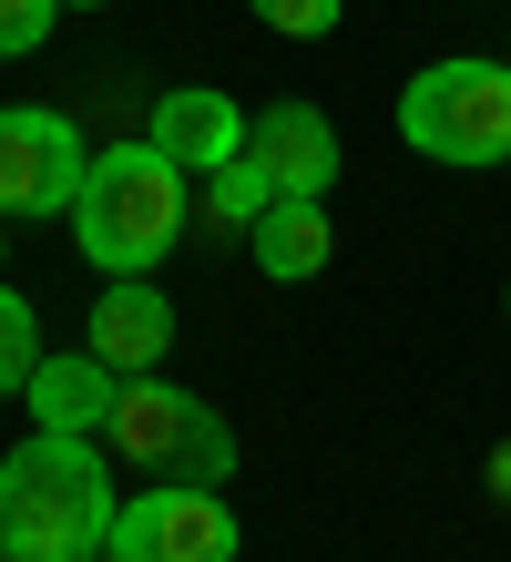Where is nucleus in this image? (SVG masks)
Here are the masks:
<instances>
[{"label":"nucleus","mask_w":511,"mask_h":562,"mask_svg":"<svg viewBox=\"0 0 511 562\" xmlns=\"http://www.w3.org/2000/svg\"><path fill=\"white\" fill-rule=\"evenodd\" d=\"M102 450L144 481H204V491H225V471H235L225 409H204L175 379H123V409L102 419Z\"/></svg>","instance_id":"20e7f679"},{"label":"nucleus","mask_w":511,"mask_h":562,"mask_svg":"<svg viewBox=\"0 0 511 562\" xmlns=\"http://www.w3.org/2000/svg\"><path fill=\"white\" fill-rule=\"evenodd\" d=\"M113 379H154L164 369V348H175V296H164L154 277H113L102 286V307H92V338H82Z\"/></svg>","instance_id":"0eeeda50"},{"label":"nucleus","mask_w":511,"mask_h":562,"mask_svg":"<svg viewBox=\"0 0 511 562\" xmlns=\"http://www.w3.org/2000/svg\"><path fill=\"white\" fill-rule=\"evenodd\" d=\"M0 267H11V236H0Z\"/></svg>","instance_id":"a211bd4d"},{"label":"nucleus","mask_w":511,"mask_h":562,"mask_svg":"<svg viewBox=\"0 0 511 562\" xmlns=\"http://www.w3.org/2000/svg\"><path fill=\"white\" fill-rule=\"evenodd\" d=\"M246 11H256L266 31H287V42H327L348 0H246Z\"/></svg>","instance_id":"4468645a"},{"label":"nucleus","mask_w":511,"mask_h":562,"mask_svg":"<svg viewBox=\"0 0 511 562\" xmlns=\"http://www.w3.org/2000/svg\"><path fill=\"white\" fill-rule=\"evenodd\" d=\"M185 164L164 154V144H102L92 154V175L73 194V236L102 277H154L164 256H175L185 236Z\"/></svg>","instance_id":"f03ea898"},{"label":"nucleus","mask_w":511,"mask_h":562,"mask_svg":"<svg viewBox=\"0 0 511 562\" xmlns=\"http://www.w3.org/2000/svg\"><path fill=\"white\" fill-rule=\"evenodd\" d=\"M235 512L225 491L204 481H164V491H133L113 512V562H235Z\"/></svg>","instance_id":"39448f33"},{"label":"nucleus","mask_w":511,"mask_h":562,"mask_svg":"<svg viewBox=\"0 0 511 562\" xmlns=\"http://www.w3.org/2000/svg\"><path fill=\"white\" fill-rule=\"evenodd\" d=\"M62 11H102V0H62Z\"/></svg>","instance_id":"f3484780"},{"label":"nucleus","mask_w":511,"mask_h":562,"mask_svg":"<svg viewBox=\"0 0 511 562\" xmlns=\"http://www.w3.org/2000/svg\"><path fill=\"white\" fill-rule=\"evenodd\" d=\"M266 205H277V184H266V164H256V154H235V164H215V175H204V215L235 225V236H246Z\"/></svg>","instance_id":"f8f14e48"},{"label":"nucleus","mask_w":511,"mask_h":562,"mask_svg":"<svg viewBox=\"0 0 511 562\" xmlns=\"http://www.w3.org/2000/svg\"><path fill=\"white\" fill-rule=\"evenodd\" d=\"M246 246H256V267L297 286V277H318L327 256H337V225H327V194H277L256 225H246Z\"/></svg>","instance_id":"9b49d317"},{"label":"nucleus","mask_w":511,"mask_h":562,"mask_svg":"<svg viewBox=\"0 0 511 562\" xmlns=\"http://www.w3.org/2000/svg\"><path fill=\"white\" fill-rule=\"evenodd\" d=\"M52 21H62V0H0V61L42 52V42H52Z\"/></svg>","instance_id":"2eb2a0df"},{"label":"nucleus","mask_w":511,"mask_h":562,"mask_svg":"<svg viewBox=\"0 0 511 562\" xmlns=\"http://www.w3.org/2000/svg\"><path fill=\"white\" fill-rule=\"evenodd\" d=\"M256 134V113H235L215 82H175V92H154V123H144V144H164L185 164V175H215V164H235Z\"/></svg>","instance_id":"6e6552de"},{"label":"nucleus","mask_w":511,"mask_h":562,"mask_svg":"<svg viewBox=\"0 0 511 562\" xmlns=\"http://www.w3.org/2000/svg\"><path fill=\"white\" fill-rule=\"evenodd\" d=\"M113 450L73 429H31L0 460V562H92L113 552Z\"/></svg>","instance_id":"f257e3e1"},{"label":"nucleus","mask_w":511,"mask_h":562,"mask_svg":"<svg viewBox=\"0 0 511 562\" xmlns=\"http://www.w3.org/2000/svg\"><path fill=\"white\" fill-rule=\"evenodd\" d=\"M21 400H31V429H73V440H102V419L123 409V379L102 369L92 348H73V358H42Z\"/></svg>","instance_id":"9d476101"},{"label":"nucleus","mask_w":511,"mask_h":562,"mask_svg":"<svg viewBox=\"0 0 511 562\" xmlns=\"http://www.w3.org/2000/svg\"><path fill=\"white\" fill-rule=\"evenodd\" d=\"M246 154L266 164V184H277V194H327L337 184V123L318 103H266L256 134H246Z\"/></svg>","instance_id":"1a4fd4ad"},{"label":"nucleus","mask_w":511,"mask_h":562,"mask_svg":"<svg viewBox=\"0 0 511 562\" xmlns=\"http://www.w3.org/2000/svg\"><path fill=\"white\" fill-rule=\"evenodd\" d=\"M399 144L430 164H511V61H430V72L399 82Z\"/></svg>","instance_id":"7ed1b4c3"},{"label":"nucleus","mask_w":511,"mask_h":562,"mask_svg":"<svg viewBox=\"0 0 511 562\" xmlns=\"http://www.w3.org/2000/svg\"><path fill=\"white\" fill-rule=\"evenodd\" d=\"M491 491H501V502H511V440L491 450Z\"/></svg>","instance_id":"dca6fc26"},{"label":"nucleus","mask_w":511,"mask_h":562,"mask_svg":"<svg viewBox=\"0 0 511 562\" xmlns=\"http://www.w3.org/2000/svg\"><path fill=\"white\" fill-rule=\"evenodd\" d=\"M82 175H92V154L73 134V113H52V103L0 113V215H73Z\"/></svg>","instance_id":"423d86ee"},{"label":"nucleus","mask_w":511,"mask_h":562,"mask_svg":"<svg viewBox=\"0 0 511 562\" xmlns=\"http://www.w3.org/2000/svg\"><path fill=\"white\" fill-rule=\"evenodd\" d=\"M501 307H511V296H501Z\"/></svg>","instance_id":"6ab92c4d"},{"label":"nucleus","mask_w":511,"mask_h":562,"mask_svg":"<svg viewBox=\"0 0 511 562\" xmlns=\"http://www.w3.org/2000/svg\"><path fill=\"white\" fill-rule=\"evenodd\" d=\"M31 369H42V317H31V296L0 286V400H21Z\"/></svg>","instance_id":"ddd939ff"}]
</instances>
